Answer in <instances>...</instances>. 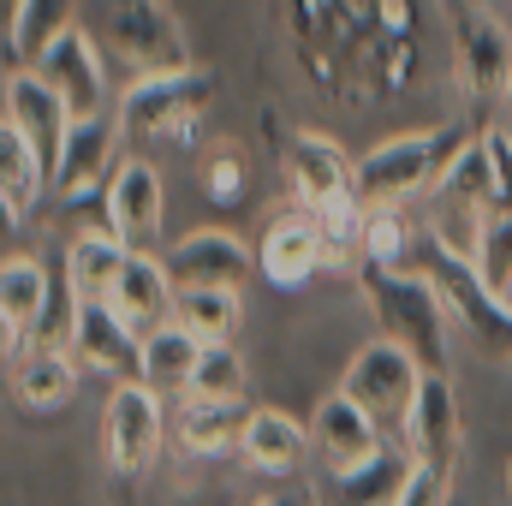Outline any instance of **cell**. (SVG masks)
I'll return each mask as SVG.
<instances>
[{
  "label": "cell",
  "instance_id": "obj_12",
  "mask_svg": "<svg viewBox=\"0 0 512 506\" xmlns=\"http://www.w3.org/2000/svg\"><path fill=\"white\" fill-rule=\"evenodd\" d=\"M6 126L24 131L30 137V149L48 161V173L60 167V149H66V131H72V108L60 102V90L42 78V72H30V66H12V78H6Z\"/></svg>",
  "mask_w": 512,
  "mask_h": 506
},
{
  "label": "cell",
  "instance_id": "obj_7",
  "mask_svg": "<svg viewBox=\"0 0 512 506\" xmlns=\"http://www.w3.org/2000/svg\"><path fill=\"white\" fill-rule=\"evenodd\" d=\"M161 393L149 381H114L102 405V459L114 477H143L161 453Z\"/></svg>",
  "mask_w": 512,
  "mask_h": 506
},
{
  "label": "cell",
  "instance_id": "obj_1",
  "mask_svg": "<svg viewBox=\"0 0 512 506\" xmlns=\"http://www.w3.org/2000/svg\"><path fill=\"white\" fill-rule=\"evenodd\" d=\"M364 298H370V316L393 346H405L423 376H447L453 364V310L441 298V286L411 262V268H387V262H364L358 274Z\"/></svg>",
  "mask_w": 512,
  "mask_h": 506
},
{
  "label": "cell",
  "instance_id": "obj_3",
  "mask_svg": "<svg viewBox=\"0 0 512 506\" xmlns=\"http://www.w3.org/2000/svg\"><path fill=\"white\" fill-rule=\"evenodd\" d=\"M501 215V173H495V149L489 137H471L459 149V161L447 167V179L429 191V239L447 251L471 256L483 251L489 221Z\"/></svg>",
  "mask_w": 512,
  "mask_h": 506
},
{
  "label": "cell",
  "instance_id": "obj_4",
  "mask_svg": "<svg viewBox=\"0 0 512 506\" xmlns=\"http://www.w3.org/2000/svg\"><path fill=\"white\" fill-rule=\"evenodd\" d=\"M209 78L197 66L185 72H149L137 78L120 102V131L131 143H191L197 120L209 114Z\"/></svg>",
  "mask_w": 512,
  "mask_h": 506
},
{
  "label": "cell",
  "instance_id": "obj_5",
  "mask_svg": "<svg viewBox=\"0 0 512 506\" xmlns=\"http://www.w3.org/2000/svg\"><path fill=\"white\" fill-rule=\"evenodd\" d=\"M417 268L441 286V298L453 310V328H465L489 358H512V304L477 274L471 256H459V251H447V245L429 239V251L417 256Z\"/></svg>",
  "mask_w": 512,
  "mask_h": 506
},
{
  "label": "cell",
  "instance_id": "obj_9",
  "mask_svg": "<svg viewBox=\"0 0 512 506\" xmlns=\"http://www.w3.org/2000/svg\"><path fill=\"white\" fill-rule=\"evenodd\" d=\"M328 262H340V245H334V233H328V221L316 209L298 203V209H286V215L268 221V233H262V280L268 286L292 292L310 274H322Z\"/></svg>",
  "mask_w": 512,
  "mask_h": 506
},
{
  "label": "cell",
  "instance_id": "obj_11",
  "mask_svg": "<svg viewBox=\"0 0 512 506\" xmlns=\"http://www.w3.org/2000/svg\"><path fill=\"white\" fill-rule=\"evenodd\" d=\"M251 245L239 239V233H227V227H203V233H185L173 251H167V274H173V286L185 292V286H233V292H245V280L256 274Z\"/></svg>",
  "mask_w": 512,
  "mask_h": 506
},
{
  "label": "cell",
  "instance_id": "obj_16",
  "mask_svg": "<svg viewBox=\"0 0 512 506\" xmlns=\"http://www.w3.org/2000/svg\"><path fill=\"white\" fill-rule=\"evenodd\" d=\"M66 346H72L84 376L137 381V370H143V334H131L108 304H78V322H72Z\"/></svg>",
  "mask_w": 512,
  "mask_h": 506
},
{
  "label": "cell",
  "instance_id": "obj_31",
  "mask_svg": "<svg viewBox=\"0 0 512 506\" xmlns=\"http://www.w3.org/2000/svg\"><path fill=\"white\" fill-rule=\"evenodd\" d=\"M364 262L411 268V227H405V209H364Z\"/></svg>",
  "mask_w": 512,
  "mask_h": 506
},
{
  "label": "cell",
  "instance_id": "obj_30",
  "mask_svg": "<svg viewBox=\"0 0 512 506\" xmlns=\"http://www.w3.org/2000/svg\"><path fill=\"white\" fill-rule=\"evenodd\" d=\"M185 399H209V405H239V399H245V364H239L233 340H227V346H203Z\"/></svg>",
  "mask_w": 512,
  "mask_h": 506
},
{
  "label": "cell",
  "instance_id": "obj_35",
  "mask_svg": "<svg viewBox=\"0 0 512 506\" xmlns=\"http://www.w3.org/2000/svg\"><path fill=\"white\" fill-rule=\"evenodd\" d=\"M262 506H292V501H262Z\"/></svg>",
  "mask_w": 512,
  "mask_h": 506
},
{
  "label": "cell",
  "instance_id": "obj_8",
  "mask_svg": "<svg viewBox=\"0 0 512 506\" xmlns=\"http://www.w3.org/2000/svg\"><path fill=\"white\" fill-rule=\"evenodd\" d=\"M108 42L137 78L149 72H185L191 48L179 30V12L167 0H108Z\"/></svg>",
  "mask_w": 512,
  "mask_h": 506
},
{
  "label": "cell",
  "instance_id": "obj_24",
  "mask_svg": "<svg viewBox=\"0 0 512 506\" xmlns=\"http://www.w3.org/2000/svg\"><path fill=\"white\" fill-rule=\"evenodd\" d=\"M245 465L262 471V477H292L298 465H304V453H310V435L286 417V411H251L245 417Z\"/></svg>",
  "mask_w": 512,
  "mask_h": 506
},
{
  "label": "cell",
  "instance_id": "obj_36",
  "mask_svg": "<svg viewBox=\"0 0 512 506\" xmlns=\"http://www.w3.org/2000/svg\"><path fill=\"white\" fill-rule=\"evenodd\" d=\"M507 495H512V471H507Z\"/></svg>",
  "mask_w": 512,
  "mask_h": 506
},
{
  "label": "cell",
  "instance_id": "obj_10",
  "mask_svg": "<svg viewBox=\"0 0 512 506\" xmlns=\"http://www.w3.org/2000/svg\"><path fill=\"white\" fill-rule=\"evenodd\" d=\"M411 483V447L405 441H387L376 459L352 465V471H316L310 477V501L316 506H399Z\"/></svg>",
  "mask_w": 512,
  "mask_h": 506
},
{
  "label": "cell",
  "instance_id": "obj_28",
  "mask_svg": "<svg viewBox=\"0 0 512 506\" xmlns=\"http://www.w3.org/2000/svg\"><path fill=\"white\" fill-rule=\"evenodd\" d=\"M197 358H203V340H197L191 328L167 322V328L143 334V370H137V381H149L161 399H167V393H185L191 376H197Z\"/></svg>",
  "mask_w": 512,
  "mask_h": 506
},
{
  "label": "cell",
  "instance_id": "obj_34",
  "mask_svg": "<svg viewBox=\"0 0 512 506\" xmlns=\"http://www.w3.org/2000/svg\"><path fill=\"white\" fill-rule=\"evenodd\" d=\"M209 197H239V161H209Z\"/></svg>",
  "mask_w": 512,
  "mask_h": 506
},
{
  "label": "cell",
  "instance_id": "obj_15",
  "mask_svg": "<svg viewBox=\"0 0 512 506\" xmlns=\"http://www.w3.org/2000/svg\"><path fill=\"white\" fill-rule=\"evenodd\" d=\"M30 72H42L54 90H60V102L72 108V120H96V114H108V72H102V48L84 36V30H66Z\"/></svg>",
  "mask_w": 512,
  "mask_h": 506
},
{
  "label": "cell",
  "instance_id": "obj_38",
  "mask_svg": "<svg viewBox=\"0 0 512 506\" xmlns=\"http://www.w3.org/2000/svg\"><path fill=\"white\" fill-rule=\"evenodd\" d=\"M507 304H512V286H507Z\"/></svg>",
  "mask_w": 512,
  "mask_h": 506
},
{
  "label": "cell",
  "instance_id": "obj_33",
  "mask_svg": "<svg viewBox=\"0 0 512 506\" xmlns=\"http://www.w3.org/2000/svg\"><path fill=\"white\" fill-rule=\"evenodd\" d=\"M447 495H453V477H441V471H423V465L411 459V483H405L399 506H447Z\"/></svg>",
  "mask_w": 512,
  "mask_h": 506
},
{
  "label": "cell",
  "instance_id": "obj_18",
  "mask_svg": "<svg viewBox=\"0 0 512 506\" xmlns=\"http://www.w3.org/2000/svg\"><path fill=\"white\" fill-rule=\"evenodd\" d=\"M173 298H179V286H173L167 262H155L149 251H131L114 292H108V310L126 322L131 334H155V328L173 322Z\"/></svg>",
  "mask_w": 512,
  "mask_h": 506
},
{
  "label": "cell",
  "instance_id": "obj_21",
  "mask_svg": "<svg viewBox=\"0 0 512 506\" xmlns=\"http://www.w3.org/2000/svg\"><path fill=\"white\" fill-rule=\"evenodd\" d=\"M114 131H120V120H108V114L72 120L66 149H60V167H54V191L60 197L78 203V197H90V191H102L114 179Z\"/></svg>",
  "mask_w": 512,
  "mask_h": 506
},
{
  "label": "cell",
  "instance_id": "obj_23",
  "mask_svg": "<svg viewBox=\"0 0 512 506\" xmlns=\"http://www.w3.org/2000/svg\"><path fill=\"white\" fill-rule=\"evenodd\" d=\"M66 30H78V0H18L6 12V60L36 66Z\"/></svg>",
  "mask_w": 512,
  "mask_h": 506
},
{
  "label": "cell",
  "instance_id": "obj_32",
  "mask_svg": "<svg viewBox=\"0 0 512 506\" xmlns=\"http://www.w3.org/2000/svg\"><path fill=\"white\" fill-rule=\"evenodd\" d=\"M477 274L507 298L512 286V209H501L495 221H489V233H483V251H477Z\"/></svg>",
  "mask_w": 512,
  "mask_h": 506
},
{
  "label": "cell",
  "instance_id": "obj_37",
  "mask_svg": "<svg viewBox=\"0 0 512 506\" xmlns=\"http://www.w3.org/2000/svg\"><path fill=\"white\" fill-rule=\"evenodd\" d=\"M12 6H18V0H6V12H12Z\"/></svg>",
  "mask_w": 512,
  "mask_h": 506
},
{
  "label": "cell",
  "instance_id": "obj_2",
  "mask_svg": "<svg viewBox=\"0 0 512 506\" xmlns=\"http://www.w3.org/2000/svg\"><path fill=\"white\" fill-rule=\"evenodd\" d=\"M465 143H471L465 126H429L376 143L358 161V203L364 209H405L411 197H429L447 179V167L459 161Z\"/></svg>",
  "mask_w": 512,
  "mask_h": 506
},
{
  "label": "cell",
  "instance_id": "obj_25",
  "mask_svg": "<svg viewBox=\"0 0 512 506\" xmlns=\"http://www.w3.org/2000/svg\"><path fill=\"white\" fill-rule=\"evenodd\" d=\"M126 239L120 233H84L66 245V292L78 304H108L120 268H126Z\"/></svg>",
  "mask_w": 512,
  "mask_h": 506
},
{
  "label": "cell",
  "instance_id": "obj_19",
  "mask_svg": "<svg viewBox=\"0 0 512 506\" xmlns=\"http://www.w3.org/2000/svg\"><path fill=\"white\" fill-rule=\"evenodd\" d=\"M459 66H465V90L477 102H501L512 96V30L489 12H465L459 18Z\"/></svg>",
  "mask_w": 512,
  "mask_h": 506
},
{
  "label": "cell",
  "instance_id": "obj_14",
  "mask_svg": "<svg viewBox=\"0 0 512 506\" xmlns=\"http://www.w3.org/2000/svg\"><path fill=\"white\" fill-rule=\"evenodd\" d=\"M102 209H108V233H120L126 251H149L161 233V215H167L161 173L149 161H120L114 179L102 185Z\"/></svg>",
  "mask_w": 512,
  "mask_h": 506
},
{
  "label": "cell",
  "instance_id": "obj_13",
  "mask_svg": "<svg viewBox=\"0 0 512 506\" xmlns=\"http://www.w3.org/2000/svg\"><path fill=\"white\" fill-rule=\"evenodd\" d=\"M310 447H316V459L328 465V471H352V465H364V459H376L387 447V429L340 387V393H328L322 405H316V423H310Z\"/></svg>",
  "mask_w": 512,
  "mask_h": 506
},
{
  "label": "cell",
  "instance_id": "obj_27",
  "mask_svg": "<svg viewBox=\"0 0 512 506\" xmlns=\"http://www.w3.org/2000/svg\"><path fill=\"white\" fill-rule=\"evenodd\" d=\"M54 185V173H48V161L30 149V137L12 126H0V203H6V221L18 227L36 203H42V191Z\"/></svg>",
  "mask_w": 512,
  "mask_h": 506
},
{
  "label": "cell",
  "instance_id": "obj_26",
  "mask_svg": "<svg viewBox=\"0 0 512 506\" xmlns=\"http://www.w3.org/2000/svg\"><path fill=\"white\" fill-rule=\"evenodd\" d=\"M245 417H251V411H239V405L185 399L179 417H173V435H179V447L197 453V459H227V453L245 447Z\"/></svg>",
  "mask_w": 512,
  "mask_h": 506
},
{
  "label": "cell",
  "instance_id": "obj_29",
  "mask_svg": "<svg viewBox=\"0 0 512 506\" xmlns=\"http://www.w3.org/2000/svg\"><path fill=\"white\" fill-rule=\"evenodd\" d=\"M239 316H245V304H239L233 286H185L173 298V322L191 328L203 346H227L239 334Z\"/></svg>",
  "mask_w": 512,
  "mask_h": 506
},
{
  "label": "cell",
  "instance_id": "obj_22",
  "mask_svg": "<svg viewBox=\"0 0 512 506\" xmlns=\"http://www.w3.org/2000/svg\"><path fill=\"white\" fill-rule=\"evenodd\" d=\"M78 358H72V346H30V352H18L12 358V399L24 405V411H60V405H72V393H78Z\"/></svg>",
  "mask_w": 512,
  "mask_h": 506
},
{
  "label": "cell",
  "instance_id": "obj_17",
  "mask_svg": "<svg viewBox=\"0 0 512 506\" xmlns=\"http://www.w3.org/2000/svg\"><path fill=\"white\" fill-rule=\"evenodd\" d=\"M405 447L423 471H441V477L459 471V405H453L447 376H423V393H417L411 423H405Z\"/></svg>",
  "mask_w": 512,
  "mask_h": 506
},
{
  "label": "cell",
  "instance_id": "obj_6",
  "mask_svg": "<svg viewBox=\"0 0 512 506\" xmlns=\"http://www.w3.org/2000/svg\"><path fill=\"white\" fill-rule=\"evenodd\" d=\"M376 423H382L393 441H405V423H411V405H417V393H423V364L405 352V346H393V340H370L358 358H352V370L340 381Z\"/></svg>",
  "mask_w": 512,
  "mask_h": 506
},
{
  "label": "cell",
  "instance_id": "obj_39",
  "mask_svg": "<svg viewBox=\"0 0 512 506\" xmlns=\"http://www.w3.org/2000/svg\"><path fill=\"white\" fill-rule=\"evenodd\" d=\"M507 102H512V96H507Z\"/></svg>",
  "mask_w": 512,
  "mask_h": 506
},
{
  "label": "cell",
  "instance_id": "obj_20",
  "mask_svg": "<svg viewBox=\"0 0 512 506\" xmlns=\"http://www.w3.org/2000/svg\"><path fill=\"white\" fill-rule=\"evenodd\" d=\"M48 310H54V280L42 274V262H30V256H6V268H0V328H6V358H18V346L42 334Z\"/></svg>",
  "mask_w": 512,
  "mask_h": 506
}]
</instances>
